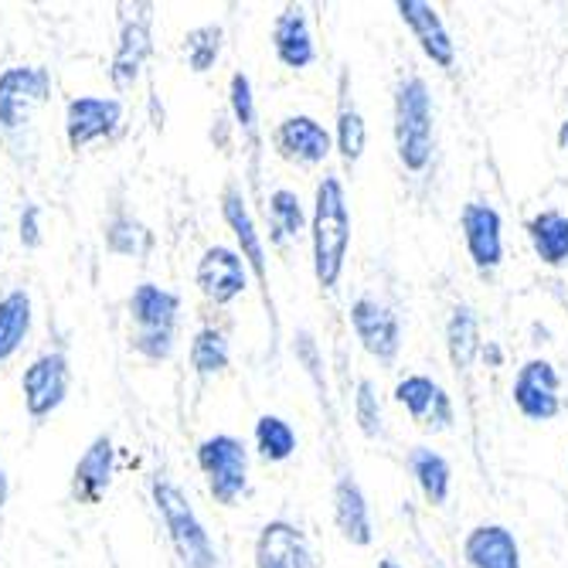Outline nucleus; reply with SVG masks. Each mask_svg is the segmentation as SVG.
Listing matches in <instances>:
<instances>
[{"label": "nucleus", "mask_w": 568, "mask_h": 568, "mask_svg": "<svg viewBox=\"0 0 568 568\" xmlns=\"http://www.w3.org/2000/svg\"><path fill=\"white\" fill-rule=\"evenodd\" d=\"M255 568H310V548L293 521H266L252 548Z\"/></svg>", "instance_id": "obj_19"}, {"label": "nucleus", "mask_w": 568, "mask_h": 568, "mask_svg": "<svg viewBox=\"0 0 568 568\" xmlns=\"http://www.w3.org/2000/svg\"><path fill=\"white\" fill-rule=\"evenodd\" d=\"M402 24L412 31V38L419 41L423 55L436 65V69H453L456 65V41L446 28V21L439 18V11L426 0H398L395 4Z\"/></svg>", "instance_id": "obj_16"}, {"label": "nucleus", "mask_w": 568, "mask_h": 568, "mask_svg": "<svg viewBox=\"0 0 568 568\" xmlns=\"http://www.w3.org/2000/svg\"><path fill=\"white\" fill-rule=\"evenodd\" d=\"M150 497H153V507H158L161 521L168 528L171 548L178 551L184 568H219V551L212 545V535H209V528H204V521L197 518V510L187 500V494L178 484L158 477L150 484Z\"/></svg>", "instance_id": "obj_4"}, {"label": "nucleus", "mask_w": 568, "mask_h": 568, "mask_svg": "<svg viewBox=\"0 0 568 568\" xmlns=\"http://www.w3.org/2000/svg\"><path fill=\"white\" fill-rule=\"evenodd\" d=\"M72 388V365L62 351H44L38 354L31 365L21 372V398H24V412L41 423L48 416L65 405Z\"/></svg>", "instance_id": "obj_7"}, {"label": "nucleus", "mask_w": 568, "mask_h": 568, "mask_svg": "<svg viewBox=\"0 0 568 568\" xmlns=\"http://www.w3.org/2000/svg\"><path fill=\"white\" fill-rule=\"evenodd\" d=\"M463 558L470 568H521V548L504 525H477L463 541Z\"/></svg>", "instance_id": "obj_22"}, {"label": "nucleus", "mask_w": 568, "mask_h": 568, "mask_svg": "<svg viewBox=\"0 0 568 568\" xmlns=\"http://www.w3.org/2000/svg\"><path fill=\"white\" fill-rule=\"evenodd\" d=\"M558 150L568 158V116L561 120V126H558Z\"/></svg>", "instance_id": "obj_37"}, {"label": "nucleus", "mask_w": 568, "mask_h": 568, "mask_svg": "<svg viewBox=\"0 0 568 568\" xmlns=\"http://www.w3.org/2000/svg\"><path fill=\"white\" fill-rule=\"evenodd\" d=\"M351 248V209L344 181L324 174L314 191V215H310V252H314V276L321 290H337Z\"/></svg>", "instance_id": "obj_1"}, {"label": "nucleus", "mask_w": 568, "mask_h": 568, "mask_svg": "<svg viewBox=\"0 0 568 568\" xmlns=\"http://www.w3.org/2000/svg\"><path fill=\"white\" fill-rule=\"evenodd\" d=\"M0 235H4V222H0Z\"/></svg>", "instance_id": "obj_39"}, {"label": "nucleus", "mask_w": 568, "mask_h": 568, "mask_svg": "<svg viewBox=\"0 0 568 568\" xmlns=\"http://www.w3.org/2000/svg\"><path fill=\"white\" fill-rule=\"evenodd\" d=\"M113 474H116V443L110 433H99L89 439V446L82 449V456L72 467V497L75 504L95 507L102 497L113 487Z\"/></svg>", "instance_id": "obj_15"}, {"label": "nucleus", "mask_w": 568, "mask_h": 568, "mask_svg": "<svg viewBox=\"0 0 568 568\" xmlns=\"http://www.w3.org/2000/svg\"><path fill=\"white\" fill-rule=\"evenodd\" d=\"M194 283H197L201 296L209 300V303L229 306V303H235L248 290V266L242 263L239 248L209 245V248L201 252V260H197Z\"/></svg>", "instance_id": "obj_10"}, {"label": "nucleus", "mask_w": 568, "mask_h": 568, "mask_svg": "<svg viewBox=\"0 0 568 568\" xmlns=\"http://www.w3.org/2000/svg\"><path fill=\"white\" fill-rule=\"evenodd\" d=\"M395 402L429 433H446L453 426V398L429 375H405L395 385Z\"/></svg>", "instance_id": "obj_17"}, {"label": "nucleus", "mask_w": 568, "mask_h": 568, "mask_svg": "<svg viewBox=\"0 0 568 568\" xmlns=\"http://www.w3.org/2000/svg\"><path fill=\"white\" fill-rule=\"evenodd\" d=\"M378 568H402V565H398V561H392V558H382V561H378Z\"/></svg>", "instance_id": "obj_38"}, {"label": "nucleus", "mask_w": 568, "mask_h": 568, "mask_svg": "<svg viewBox=\"0 0 568 568\" xmlns=\"http://www.w3.org/2000/svg\"><path fill=\"white\" fill-rule=\"evenodd\" d=\"M102 242L113 255H123V260H143L153 248V232L130 212L116 209L106 225H102Z\"/></svg>", "instance_id": "obj_28"}, {"label": "nucleus", "mask_w": 568, "mask_h": 568, "mask_svg": "<svg viewBox=\"0 0 568 568\" xmlns=\"http://www.w3.org/2000/svg\"><path fill=\"white\" fill-rule=\"evenodd\" d=\"M55 79L44 65H8L0 72V130H21L51 99Z\"/></svg>", "instance_id": "obj_8"}, {"label": "nucleus", "mask_w": 568, "mask_h": 568, "mask_svg": "<svg viewBox=\"0 0 568 568\" xmlns=\"http://www.w3.org/2000/svg\"><path fill=\"white\" fill-rule=\"evenodd\" d=\"M351 327H354V337L361 341L375 361H395L398 351H402V324H398V314L392 306L372 300V296H357L351 303Z\"/></svg>", "instance_id": "obj_12"}, {"label": "nucleus", "mask_w": 568, "mask_h": 568, "mask_svg": "<svg viewBox=\"0 0 568 568\" xmlns=\"http://www.w3.org/2000/svg\"><path fill=\"white\" fill-rule=\"evenodd\" d=\"M347 72H341V102H337V130H334V150L341 153V161L347 168H354L361 158H365L368 146V123L361 116V110L354 106V99L347 92Z\"/></svg>", "instance_id": "obj_25"}, {"label": "nucleus", "mask_w": 568, "mask_h": 568, "mask_svg": "<svg viewBox=\"0 0 568 568\" xmlns=\"http://www.w3.org/2000/svg\"><path fill=\"white\" fill-rule=\"evenodd\" d=\"M266 215H270V225H273V239H276V242L296 239V235L310 225V219H306V212H303L300 194L290 191V187H276V191L270 194V201H266Z\"/></svg>", "instance_id": "obj_32"}, {"label": "nucleus", "mask_w": 568, "mask_h": 568, "mask_svg": "<svg viewBox=\"0 0 568 568\" xmlns=\"http://www.w3.org/2000/svg\"><path fill=\"white\" fill-rule=\"evenodd\" d=\"M229 110H232L235 126L245 133L248 146L260 150V113H255V92L245 72H232L229 79Z\"/></svg>", "instance_id": "obj_33"}, {"label": "nucleus", "mask_w": 568, "mask_h": 568, "mask_svg": "<svg viewBox=\"0 0 568 568\" xmlns=\"http://www.w3.org/2000/svg\"><path fill=\"white\" fill-rule=\"evenodd\" d=\"M123 99L116 95H72L65 106V143L85 150L99 140H113L123 126Z\"/></svg>", "instance_id": "obj_9"}, {"label": "nucleus", "mask_w": 568, "mask_h": 568, "mask_svg": "<svg viewBox=\"0 0 568 568\" xmlns=\"http://www.w3.org/2000/svg\"><path fill=\"white\" fill-rule=\"evenodd\" d=\"M18 239L24 248H41L44 242V232H41V209L34 201H28L21 209V219H18Z\"/></svg>", "instance_id": "obj_35"}, {"label": "nucleus", "mask_w": 568, "mask_h": 568, "mask_svg": "<svg viewBox=\"0 0 568 568\" xmlns=\"http://www.w3.org/2000/svg\"><path fill=\"white\" fill-rule=\"evenodd\" d=\"M197 467L209 480L215 504L232 507L248 487V449L232 433H215L197 443Z\"/></svg>", "instance_id": "obj_6"}, {"label": "nucleus", "mask_w": 568, "mask_h": 568, "mask_svg": "<svg viewBox=\"0 0 568 568\" xmlns=\"http://www.w3.org/2000/svg\"><path fill=\"white\" fill-rule=\"evenodd\" d=\"M130 314V347L161 365L174 354L178 324H181V296L161 283H140L126 300Z\"/></svg>", "instance_id": "obj_2"}, {"label": "nucleus", "mask_w": 568, "mask_h": 568, "mask_svg": "<svg viewBox=\"0 0 568 568\" xmlns=\"http://www.w3.org/2000/svg\"><path fill=\"white\" fill-rule=\"evenodd\" d=\"M252 439H255V449H260V456L266 463H286L296 453V433H293V426L283 416H270V412L255 419Z\"/></svg>", "instance_id": "obj_31"}, {"label": "nucleus", "mask_w": 568, "mask_h": 568, "mask_svg": "<svg viewBox=\"0 0 568 568\" xmlns=\"http://www.w3.org/2000/svg\"><path fill=\"white\" fill-rule=\"evenodd\" d=\"M558 372L551 361L545 357H531L525 361V365L518 368V375H514V405H518V412L525 419L531 423H551L558 412H561V398H558Z\"/></svg>", "instance_id": "obj_11"}, {"label": "nucleus", "mask_w": 568, "mask_h": 568, "mask_svg": "<svg viewBox=\"0 0 568 568\" xmlns=\"http://www.w3.org/2000/svg\"><path fill=\"white\" fill-rule=\"evenodd\" d=\"M34 324V303L28 290H11L0 296V365L24 347Z\"/></svg>", "instance_id": "obj_24"}, {"label": "nucleus", "mask_w": 568, "mask_h": 568, "mask_svg": "<svg viewBox=\"0 0 568 568\" xmlns=\"http://www.w3.org/2000/svg\"><path fill=\"white\" fill-rule=\"evenodd\" d=\"M222 48H225V28L222 24H197L184 34L181 51L187 59V69L194 75L212 72L222 59Z\"/></svg>", "instance_id": "obj_29"}, {"label": "nucleus", "mask_w": 568, "mask_h": 568, "mask_svg": "<svg viewBox=\"0 0 568 568\" xmlns=\"http://www.w3.org/2000/svg\"><path fill=\"white\" fill-rule=\"evenodd\" d=\"M273 146L283 161L290 164H300V168H317L331 158L334 150V136L327 133V126L317 120V116H306V113H296V116H286L276 123L273 130Z\"/></svg>", "instance_id": "obj_13"}, {"label": "nucleus", "mask_w": 568, "mask_h": 568, "mask_svg": "<svg viewBox=\"0 0 568 568\" xmlns=\"http://www.w3.org/2000/svg\"><path fill=\"white\" fill-rule=\"evenodd\" d=\"M408 474L416 477L426 504L443 507L449 500V487H453V470H449V459L429 446H416L408 453Z\"/></svg>", "instance_id": "obj_27"}, {"label": "nucleus", "mask_w": 568, "mask_h": 568, "mask_svg": "<svg viewBox=\"0 0 568 568\" xmlns=\"http://www.w3.org/2000/svg\"><path fill=\"white\" fill-rule=\"evenodd\" d=\"M191 368L201 375V378H212V375H222L232 361V351H229V337L219 331V327H201L194 337H191Z\"/></svg>", "instance_id": "obj_30"}, {"label": "nucleus", "mask_w": 568, "mask_h": 568, "mask_svg": "<svg viewBox=\"0 0 568 568\" xmlns=\"http://www.w3.org/2000/svg\"><path fill=\"white\" fill-rule=\"evenodd\" d=\"M334 525H337L341 538L351 541L354 548H368L375 541L368 497L351 474H341L334 484Z\"/></svg>", "instance_id": "obj_20"}, {"label": "nucleus", "mask_w": 568, "mask_h": 568, "mask_svg": "<svg viewBox=\"0 0 568 568\" xmlns=\"http://www.w3.org/2000/svg\"><path fill=\"white\" fill-rule=\"evenodd\" d=\"M8 494H11V484H8V470H4V459H0V507L8 504Z\"/></svg>", "instance_id": "obj_36"}, {"label": "nucleus", "mask_w": 568, "mask_h": 568, "mask_svg": "<svg viewBox=\"0 0 568 568\" xmlns=\"http://www.w3.org/2000/svg\"><path fill=\"white\" fill-rule=\"evenodd\" d=\"M463 242L480 273H490L504 263V219L487 201H467L459 212Z\"/></svg>", "instance_id": "obj_14"}, {"label": "nucleus", "mask_w": 568, "mask_h": 568, "mask_svg": "<svg viewBox=\"0 0 568 568\" xmlns=\"http://www.w3.org/2000/svg\"><path fill=\"white\" fill-rule=\"evenodd\" d=\"M273 51H276V62L300 72L310 69L317 59V48H314V34H310V21L303 14V8H283L273 21L270 31Z\"/></svg>", "instance_id": "obj_21"}, {"label": "nucleus", "mask_w": 568, "mask_h": 568, "mask_svg": "<svg viewBox=\"0 0 568 568\" xmlns=\"http://www.w3.org/2000/svg\"><path fill=\"white\" fill-rule=\"evenodd\" d=\"M392 133H395V153L405 171L423 174L433 161V92L426 79L405 75L395 85L392 102Z\"/></svg>", "instance_id": "obj_3"}, {"label": "nucleus", "mask_w": 568, "mask_h": 568, "mask_svg": "<svg viewBox=\"0 0 568 568\" xmlns=\"http://www.w3.org/2000/svg\"><path fill=\"white\" fill-rule=\"evenodd\" d=\"M354 423L368 439L382 436V405H378V392L372 378H357L354 388Z\"/></svg>", "instance_id": "obj_34"}, {"label": "nucleus", "mask_w": 568, "mask_h": 568, "mask_svg": "<svg viewBox=\"0 0 568 568\" xmlns=\"http://www.w3.org/2000/svg\"><path fill=\"white\" fill-rule=\"evenodd\" d=\"M525 232H528V242H531L535 255H538L545 266L558 270V266L568 263V215L551 212V209L548 212H538L525 225Z\"/></svg>", "instance_id": "obj_26"}, {"label": "nucleus", "mask_w": 568, "mask_h": 568, "mask_svg": "<svg viewBox=\"0 0 568 568\" xmlns=\"http://www.w3.org/2000/svg\"><path fill=\"white\" fill-rule=\"evenodd\" d=\"M222 219L225 225L232 229L235 242H239V255H242V263L248 266V273L255 276V286H260L263 293V303H266V314H270V327H273V341L280 334V321H276V303H273V290H270V263H266V242H263V232L260 225H255L252 219V209H248V201L242 194L239 184H225L222 187Z\"/></svg>", "instance_id": "obj_5"}, {"label": "nucleus", "mask_w": 568, "mask_h": 568, "mask_svg": "<svg viewBox=\"0 0 568 568\" xmlns=\"http://www.w3.org/2000/svg\"><path fill=\"white\" fill-rule=\"evenodd\" d=\"M153 59V28H150V18L140 14V18H126L123 28H120V41H116V51H113V62H110V82L116 92H130L146 62Z\"/></svg>", "instance_id": "obj_18"}, {"label": "nucleus", "mask_w": 568, "mask_h": 568, "mask_svg": "<svg viewBox=\"0 0 568 568\" xmlns=\"http://www.w3.org/2000/svg\"><path fill=\"white\" fill-rule=\"evenodd\" d=\"M484 351L480 344V321L474 314V306L456 303L453 314L446 321V354L456 375H470L477 354Z\"/></svg>", "instance_id": "obj_23"}]
</instances>
